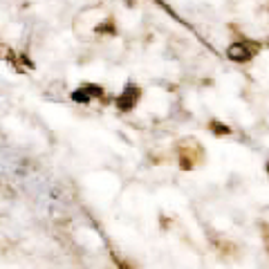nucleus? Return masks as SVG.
Masks as SVG:
<instances>
[{"mask_svg":"<svg viewBox=\"0 0 269 269\" xmlns=\"http://www.w3.org/2000/svg\"><path fill=\"white\" fill-rule=\"evenodd\" d=\"M253 54H256V49H251L247 43H233L227 49V56L231 61H236V63H247V61L253 58Z\"/></svg>","mask_w":269,"mask_h":269,"instance_id":"nucleus-2","label":"nucleus"},{"mask_svg":"<svg viewBox=\"0 0 269 269\" xmlns=\"http://www.w3.org/2000/svg\"><path fill=\"white\" fill-rule=\"evenodd\" d=\"M139 97H142V90L137 88V85H132V83H128L126 88H123V92L119 97L115 99V106L119 108L122 112H128V110H132V108L137 106V101H139Z\"/></svg>","mask_w":269,"mask_h":269,"instance_id":"nucleus-1","label":"nucleus"},{"mask_svg":"<svg viewBox=\"0 0 269 269\" xmlns=\"http://www.w3.org/2000/svg\"><path fill=\"white\" fill-rule=\"evenodd\" d=\"M72 101H76V103H90V95L83 88H79L72 92Z\"/></svg>","mask_w":269,"mask_h":269,"instance_id":"nucleus-3","label":"nucleus"},{"mask_svg":"<svg viewBox=\"0 0 269 269\" xmlns=\"http://www.w3.org/2000/svg\"><path fill=\"white\" fill-rule=\"evenodd\" d=\"M211 130L216 132V135H229V132H231V128H229L227 123H220V122H211Z\"/></svg>","mask_w":269,"mask_h":269,"instance_id":"nucleus-4","label":"nucleus"},{"mask_svg":"<svg viewBox=\"0 0 269 269\" xmlns=\"http://www.w3.org/2000/svg\"><path fill=\"white\" fill-rule=\"evenodd\" d=\"M83 90H85V92H88V95H90V99H92V97H103V88H101V85L88 83Z\"/></svg>","mask_w":269,"mask_h":269,"instance_id":"nucleus-5","label":"nucleus"}]
</instances>
